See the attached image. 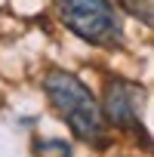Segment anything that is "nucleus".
Listing matches in <instances>:
<instances>
[{"label": "nucleus", "instance_id": "obj_1", "mask_svg": "<svg viewBox=\"0 0 154 157\" xmlns=\"http://www.w3.org/2000/svg\"><path fill=\"white\" fill-rule=\"evenodd\" d=\"M43 93L80 142H87L93 148L108 145V123H105L102 105L96 102L90 86L77 74H71L65 68H49L43 74Z\"/></svg>", "mask_w": 154, "mask_h": 157}, {"label": "nucleus", "instance_id": "obj_2", "mask_svg": "<svg viewBox=\"0 0 154 157\" xmlns=\"http://www.w3.org/2000/svg\"><path fill=\"white\" fill-rule=\"evenodd\" d=\"M52 6L59 22L83 43L99 49L123 46V25L114 0H52Z\"/></svg>", "mask_w": 154, "mask_h": 157}, {"label": "nucleus", "instance_id": "obj_3", "mask_svg": "<svg viewBox=\"0 0 154 157\" xmlns=\"http://www.w3.org/2000/svg\"><path fill=\"white\" fill-rule=\"evenodd\" d=\"M142 90L129 80H114L105 83V96H102V114H105V123H111L114 129L120 132H129V136H142V142L148 145V132L142 126Z\"/></svg>", "mask_w": 154, "mask_h": 157}, {"label": "nucleus", "instance_id": "obj_4", "mask_svg": "<svg viewBox=\"0 0 154 157\" xmlns=\"http://www.w3.org/2000/svg\"><path fill=\"white\" fill-rule=\"evenodd\" d=\"M114 3H117L126 16L139 19L145 28H151V25H154V0H114Z\"/></svg>", "mask_w": 154, "mask_h": 157}, {"label": "nucleus", "instance_id": "obj_5", "mask_svg": "<svg viewBox=\"0 0 154 157\" xmlns=\"http://www.w3.org/2000/svg\"><path fill=\"white\" fill-rule=\"evenodd\" d=\"M34 151L43 154V151H56L59 157H71V145L62 142V139H43V142H34Z\"/></svg>", "mask_w": 154, "mask_h": 157}]
</instances>
